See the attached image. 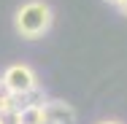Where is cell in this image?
<instances>
[{
	"label": "cell",
	"instance_id": "cell-1",
	"mask_svg": "<svg viewBox=\"0 0 127 124\" xmlns=\"http://www.w3.org/2000/svg\"><path fill=\"white\" fill-rule=\"evenodd\" d=\"M14 27H16V32L22 38H30V41L41 38L43 32H49V27H51V8L46 3H41V0H30V3H25L16 11Z\"/></svg>",
	"mask_w": 127,
	"mask_h": 124
},
{
	"label": "cell",
	"instance_id": "cell-2",
	"mask_svg": "<svg viewBox=\"0 0 127 124\" xmlns=\"http://www.w3.org/2000/svg\"><path fill=\"white\" fill-rule=\"evenodd\" d=\"M3 81L8 84V89H11V92H30V89H35V86H38L35 73H32L27 65H11V68L3 73Z\"/></svg>",
	"mask_w": 127,
	"mask_h": 124
},
{
	"label": "cell",
	"instance_id": "cell-3",
	"mask_svg": "<svg viewBox=\"0 0 127 124\" xmlns=\"http://www.w3.org/2000/svg\"><path fill=\"white\" fill-rule=\"evenodd\" d=\"M76 111L65 100H46L43 102V124H73Z\"/></svg>",
	"mask_w": 127,
	"mask_h": 124
},
{
	"label": "cell",
	"instance_id": "cell-4",
	"mask_svg": "<svg viewBox=\"0 0 127 124\" xmlns=\"http://www.w3.org/2000/svg\"><path fill=\"white\" fill-rule=\"evenodd\" d=\"M19 124H43V105H25L19 111Z\"/></svg>",
	"mask_w": 127,
	"mask_h": 124
},
{
	"label": "cell",
	"instance_id": "cell-5",
	"mask_svg": "<svg viewBox=\"0 0 127 124\" xmlns=\"http://www.w3.org/2000/svg\"><path fill=\"white\" fill-rule=\"evenodd\" d=\"M11 95H14V92H11V89H8V84L0 78V102H3V108H8V100H11Z\"/></svg>",
	"mask_w": 127,
	"mask_h": 124
},
{
	"label": "cell",
	"instance_id": "cell-6",
	"mask_svg": "<svg viewBox=\"0 0 127 124\" xmlns=\"http://www.w3.org/2000/svg\"><path fill=\"white\" fill-rule=\"evenodd\" d=\"M116 8H119V11L127 16V0H116Z\"/></svg>",
	"mask_w": 127,
	"mask_h": 124
},
{
	"label": "cell",
	"instance_id": "cell-7",
	"mask_svg": "<svg viewBox=\"0 0 127 124\" xmlns=\"http://www.w3.org/2000/svg\"><path fill=\"white\" fill-rule=\"evenodd\" d=\"M100 124H119V122H100Z\"/></svg>",
	"mask_w": 127,
	"mask_h": 124
},
{
	"label": "cell",
	"instance_id": "cell-8",
	"mask_svg": "<svg viewBox=\"0 0 127 124\" xmlns=\"http://www.w3.org/2000/svg\"><path fill=\"white\" fill-rule=\"evenodd\" d=\"M105 3H111V5H116V0H105Z\"/></svg>",
	"mask_w": 127,
	"mask_h": 124
},
{
	"label": "cell",
	"instance_id": "cell-9",
	"mask_svg": "<svg viewBox=\"0 0 127 124\" xmlns=\"http://www.w3.org/2000/svg\"><path fill=\"white\" fill-rule=\"evenodd\" d=\"M3 111H5V108H3V102H0V113H3Z\"/></svg>",
	"mask_w": 127,
	"mask_h": 124
},
{
	"label": "cell",
	"instance_id": "cell-10",
	"mask_svg": "<svg viewBox=\"0 0 127 124\" xmlns=\"http://www.w3.org/2000/svg\"><path fill=\"white\" fill-rule=\"evenodd\" d=\"M0 124H3V119H0Z\"/></svg>",
	"mask_w": 127,
	"mask_h": 124
}]
</instances>
